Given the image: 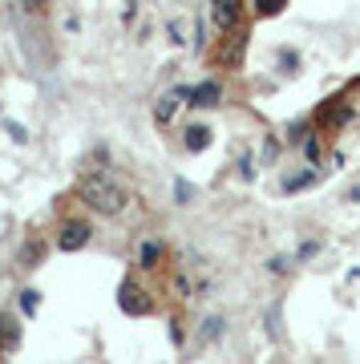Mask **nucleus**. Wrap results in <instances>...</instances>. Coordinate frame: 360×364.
<instances>
[{"label": "nucleus", "instance_id": "nucleus-10", "mask_svg": "<svg viewBox=\"0 0 360 364\" xmlns=\"http://www.w3.org/2000/svg\"><path fill=\"white\" fill-rule=\"evenodd\" d=\"M179 97H186V90L158 97V105H154V122H158V126H170V117H174V109H179Z\"/></svg>", "mask_w": 360, "mask_h": 364}, {"label": "nucleus", "instance_id": "nucleus-19", "mask_svg": "<svg viewBox=\"0 0 360 364\" xmlns=\"http://www.w3.org/2000/svg\"><path fill=\"white\" fill-rule=\"evenodd\" d=\"M21 308H25L28 316L37 312V291H33V287H28V291H21Z\"/></svg>", "mask_w": 360, "mask_h": 364}, {"label": "nucleus", "instance_id": "nucleus-1", "mask_svg": "<svg viewBox=\"0 0 360 364\" xmlns=\"http://www.w3.org/2000/svg\"><path fill=\"white\" fill-rule=\"evenodd\" d=\"M78 198L93 210V215H105V219H117V215L129 207V191L114 178V174H105V170L85 174V178L78 182Z\"/></svg>", "mask_w": 360, "mask_h": 364}, {"label": "nucleus", "instance_id": "nucleus-8", "mask_svg": "<svg viewBox=\"0 0 360 364\" xmlns=\"http://www.w3.org/2000/svg\"><path fill=\"white\" fill-rule=\"evenodd\" d=\"M162 259H166V247H162L158 239H146V243L138 247V267H142V272H158Z\"/></svg>", "mask_w": 360, "mask_h": 364}, {"label": "nucleus", "instance_id": "nucleus-12", "mask_svg": "<svg viewBox=\"0 0 360 364\" xmlns=\"http://www.w3.org/2000/svg\"><path fill=\"white\" fill-rule=\"evenodd\" d=\"M182 142H186L191 154H198V150L211 146V130H206V126H186V138H182Z\"/></svg>", "mask_w": 360, "mask_h": 364}, {"label": "nucleus", "instance_id": "nucleus-21", "mask_svg": "<svg viewBox=\"0 0 360 364\" xmlns=\"http://www.w3.org/2000/svg\"><path fill=\"white\" fill-rule=\"evenodd\" d=\"M268 324H271V336H280V308H271L268 312Z\"/></svg>", "mask_w": 360, "mask_h": 364}, {"label": "nucleus", "instance_id": "nucleus-5", "mask_svg": "<svg viewBox=\"0 0 360 364\" xmlns=\"http://www.w3.org/2000/svg\"><path fill=\"white\" fill-rule=\"evenodd\" d=\"M211 25L219 33L239 28L243 25V0H211Z\"/></svg>", "mask_w": 360, "mask_h": 364}, {"label": "nucleus", "instance_id": "nucleus-18", "mask_svg": "<svg viewBox=\"0 0 360 364\" xmlns=\"http://www.w3.org/2000/svg\"><path fill=\"white\" fill-rule=\"evenodd\" d=\"M174 195H179V203H191V195H194V186L186 178H179L174 182Z\"/></svg>", "mask_w": 360, "mask_h": 364}, {"label": "nucleus", "instance_id": "nucleus-20", "mask_svg": "<svg viewBox=\"0 0 360 364\" xmlns=\"http://www.w3.org/2000/svg\"><path fill=\"white\" fill-rule=\"evenodd\" d=\"M280 65H283V73H296L300 57H296V53H280Z\"/></svg>", "mask_w": 360, "mask_h": 364}, {"label": "nucleus", "instance_id": "nucleus-6", "mask_svg": "<svg viewBox=\"0 0 360 364\" xmlns=\"http://www.w3.org/2000/svg\"><path fill=\"white\" fill-rule=\"evenodd\" d=\"M316 122H320V130H344L348 122H352V102L348 97H332V102L324 105V109H316Z\"/></svg>", "mask_w": 360, "mask_h": 364}, {"label": "nucleus", "instance_id": "nucleus-11", "mask_svg": "<svg viewBox=\"0 0 360 364\" xmlns=\"http://www.w3.org/2000/svg\"><path fill=\"white\" fill-rule=\"evenodd\" d=\"M41 259H45V239L33 235L25 247H21V263H25V267H41Z\"/></svg>", "mask_w": 360, "mask_h": 364}, {"label": "nucleus", "instance_id": "nucleus-14", "mask_svg": "<svg viewBox=\"0 0 360 364\" xmlns=\"http://www.w3.org/2000/svg\"><path fill=\"white\" fill-rule=\"evenodd\" d=\"M312 182H316V170H304V174H292V178H283V195H296V191H308Z\"/></svg>", "mask_w": 360, "mask_h": 364}, {"label": "nucleus", "instance_id": "nucleus-22", "mask_svg": "<svg viewBox=\"0 0 360 364\" xmlns=\"http://www.w3.org/2000/svg\"><path fill=\"white\" fill-rule=\"evenodd\" d=\"M287 267H292V263H287V259H283V255H275V259H271V272H287Z\"/></svg>", "mask_w": 360, "mask_h": 364}, {"label": "nucleus", "instance_id": "nucleus-15", "mask_svg": "<svg viewBox=\"0 0 360 364\" xmlns=\"http://www.w3.org/2000/svg\"><path fill=\"white\" fill-rule=\"evenodd\" d=\"M21 9H25V16H33V21H45V13H49V0H21Z\"/></svg>", "mask_w": 360, "mask_h": 364}, {"label": "nucleus", "instance_id": "nucleus-3", "mask_svg": "<svg viewBox=\"0 0 360 364\" xmlns=\"http://www.w3.org/2000/svg\"><path fill=\"white\" fill-rule=\"evenodd\" d=\"M117 308L126 316H150L154 312V299H150V291L138 279H122V287H117Z\"/></svg>", "mask_w": 360, "mask_h": 364}, {"label": "nucleus", "instance_id": "nucleus-13", "mask_svg": "<svg viewBox=\"0 0 360 364\" xmlns=\"http://www.w3.org/2000/svg\"><path fill=\"white\" fill-rule=\"evenodd\" d=\"M223 332H227V320H223V316H211L203 324V332H198V344H215Z\"/></svg>", "mask_w": 360, "mask_h": 364}, {"label": "nucleus", "instance_id": "nucleus-16", "mask_svg": "<svg viewBox=\"0 0 360 364\" xmlns=\"http://www.w3.org/2000/svg\"><path fill=\"white\" fill-rule=\"evenodd\" d=\"M287 9V0H255V13L259 16H280Z\"/></svg>", "mask_w": 360, "mask_h": 364}, {"label": "nucleus", "instance_id": "nucleus-2", "mask_svg": "<svg viewBox=\"0 0 360 364\" xmlns=\"http://www.w3.org/2000/svg\"><path fill=\"white\" fill-rule=\"evenodd\" d=\"M243 53H247V28H231V33H223L219 45H215V53H211V61L219 69H239L243 65Z\"/></svg>", "mask_w": 360, "mask_h": 364}, {"label": "nucleus", "instance_id": "nucleus-17", "mask_svg": "<svg viewBox=\"0 0 360 364\" xmlns=\"http://www.w3.org/2000/svg\"><path fill=\"white\" fill-rule=\"evenodd\" d=\"M304 150H308V162H312V166H320V158H324V142L316 138V134L308 138V146H304Z\"/></svg>", "mask_w": 360, "mask_h": 364}, {"label": "nucleus", "instance_id": "nucleus-9", "mask_svg": "<svg viewBox=\"0 0 360 364\" xmlns=\"http://www.w3.org/2000/svg\"><path fill=\"white\" fill-rule=\"evenodd\" d=\"M21 348V328H16V316L0 312V352H16Z\"/></svg>", "mask_w": 360, "mask_h": 364}, {"label": "nucleus", "instance_id": "nucleus-4", "mask_svg": "<svg viewBox=\"0 0 360 364\" xmlns=\"http://www.w3.org/2000/svg\"><path fill=\"white\" fill-rule=\"evenodd\" d=\"M93 239V227L85 219H61L57 227V247L61 251H81Z\"/></svg>", "mask_w": 360, "mask_h": 364}, {"label": "nucleus", "instance_id": "nucleus-23", "mask_svg": "<svg viewBox=\"0 0 360 364\" xmlns=\"http://www.w3.org/2000/svg\"><path fill=\"white\" fill-rule=\"evenodd\" d=\"M348 203H360V182H352V191H348Z\"/></svg>", "mask_w": 360, "mask_h": 364}, {"label": "nucleus", "instance_id": "nucleus-7", "mask_svg": "<svg viewBox=\"0 0 360 364\" xmlns=\"http://www.w3.org/2000/svg\"><path fill=\"white\" fill-rule=\"evenodd\" d=\"M186 97H191V105H198V109H211V105L223 102V90H219V81H203V85L186 90Z\"/></svg>", "mask_w": 360, "mask_h": 364}]
</instances>
